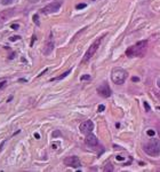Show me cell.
I'll use <instances>...</instances> for the list:
<instances>
[{
    "label": "cell",
    "instance_id": "obj_1",
    "mask_svg": "<svg viewBox=\"0 0 160 172\" xmlns=\"http://www.w3.org/2000/svg\"><path fill=\"white\" fill-rule=\"evenodd\" d=\"M146 49H148V40H141L127 48L126 55L128 58H142L145 55Z\"/></svg>",
    "mask_w": 160,
    "mask_h": 172
},
{
    "label": "cell",
    "instance_id": "obj_2",
    "mask_svg": "<svg viewBox=\"0 0 160 172\" xmlns=\"http://www.w3.org/2000/svg\"><path fill=\"white\" fill-rule=\"evenodd\" d=\"M143 150L149 156H159L160 155V140L158 139H150L143 146Z\"/></svg>",
    "mask_w": 160,
    "mask_h": 172
},
{
    "label": "cell",
    "instance_id": "obj_3",
    "mask_svg": "<svg viewBox=\"0 0 160 172\" xmlns=\"http://www.w3.org/2000/svg\"><path fill=\"white\" fill-rule=\"evenodd\" d=\"M128 78V72L122 68H113L111 71V79L114 84L117 85H121L126 82V79Z\"/></svg>",
    "mask_w": 160,
    "mask_h": 172
},
{
    "label": "cell",
    "instance_id": "obj_4",
    "mask_svg": "<svg viewBox=\"0 0 160 172\" xmlns=\"http://www.w3.org/2000/svg\"><path fill=\"white\" fill-rule=\"evenodd\" d=\"M104 37H105V36H101L100 38H97L96 40L89 46V48L87 49V52L85 53V55H84L82 60H81V63H82V64H84V63H86V62H88L91 58H93L94 55L96 54L97 49H99V47L101 46V42H102V40H103V38H104Z\"/></svg>",
    "mask_w": 160,
    "mask_h": 172
},
{
    "label": "cell",
    "instance_id": "obj_5",
    "mask_svg": "<svg viewBox=\"0 0 160 172\" xmlns=\"http://www.w3.org/2000/svg\"><path fill=\"white\" fill-rule=\"evenodd\" d=\"M62 4H63V1H62V0H57V1L50 2V4H48L47 6H45V7L42 8L41 12L44 13V14H53V13L58 12V9L61 8Z\"/></svg>",
    "mask_w": 160,
    "mask_h": 172
},
{
    "label": "cell",
    "instance_id": "obj_6",
    "mask_svg": "<svg viewBox=\"0 0 160 172\" xmlns=\"http://www.w3.org/2000/svg\"><path fill=\"white\" fill-rule=\"evenodd\" d=\"M79 128H80L81 133H84V134L87 135V134H89V133L93 132V130H94V123L90 120H87V121H85V122H82V123L80 124Z\"/></svg>",
    "mask_w": 160,
    "mask_h": 172
},
{
    "label": "cell",
    "instance_id": "obj_7",
    "mask_svg": "<svg viewBox=\"0 0 160 172\" xmlns=\"http://www.w3.org/2000/svg\"><path fill=\"white\" fill-rule=\"evenodd\" d=\"M64 164L66 166H70V168H80L81 166V163H80V160L78 158L77 156H69L66 158H64Z\"/></svg>",
    "mask_w": 160,
    "mask_h": 172
},
{
    "label": "cell",
    "instance_id": "obj_8",
    "mask_svg": "<svg viewBox=\"0 0 160 172\" xmlns=\"http://www.w3.org/2000/svg\"><path fill=\"white\" fill-rule=\"evenodd\" d=\"M14 13H15V9H5V11L0 12V26L4 25L14 15Z\"/></svg>",
    "mask_w": 160,
    "mask_h": 172
},
{
    "label": "cell",
    "instance_id": "obj_9",
    "mask_svg": "<svg viewBox=\"0 0 160 172\" xmlns=\"http://www.w3.org/2000/svg\"><path fill=\"white\" fill-rule=\"evenodd\" d=\"M97 93H99L102 98H109V97H111L112 92H111V88H110L109 84H107V83H103V84L97 88Z\"/></svg>",
    "mask_w": 160,
    "mask_h": 172
},
{
    "label": "cell",
    "instance_id": "obj_10",
    "mask_svg": "<svg viewBox=\"0 0 160 172\" xmlns=\"http://www.w3.org/2000/svg\"><path fill=\"white\" fill-rule=\"evenodd\" d=\"M54 46H55V42H54V38H53V34L50 32L49 37H48L47 41H46V45H45V48H44V54L45 55H49L54 49Z\"/></svg>",
    "mask_w": 160,
    "mask_h": 172
},
{
    "label": "cell",
    "instance_id": "obj_11",
    "mask_svg": "<svg viewBox=\"0 0 160 172\" xmlns=\"http://www.w3.org/2000/svg\"><path fill=\"white\" fill-rule=\"evenodd\" d=\"M85 142H86L88 146H90V147H95V146H97V145H99V140H97L96 135H94V134H91V133L86 135Z\"/></svg>",
    "mask_w": 160,
    "mask_h": 172
},
{
    "label": "cell",
    "instance_id": "obj_12",
    "mask_svg": "<svg viewBox=\"0 0 160 172\" xmlns=\"http://www.w3.org/2000/svg\"><path fill=\"white\" fill-rule=\"evenodd\" d=\"M71 71H72V69H69V70L68 71H65V72H63V74H62L61 76H57V77H55V78H53V79H51V82H53V80H61V79H63V78H65V77H66V76L69 75V74H70V72Z\"/></svg>",
    "mask_w": 160,
    "mask_h": 172
},
{
    "label": "cell",
    "instance_id": "obj_13",
    "mask_svg": "<svg viewBox=\"0 0 160 172\" xmlns=\"http://www.w3.org/2000/svg\"><path fill=\"white\" fill-rule=\"evenodd\" d=\"M103 170L105 171V172H112V171L114 170V168H113V165L111 164V163H107V164L105 165V166H104Z\"/></svg>",
    "mask_w": 160,
    "mask_h": 172
},
{
    "label": "cell",
    "instance_id": "obj_14",
    "mask_svg": "<svg viewBox=\"0 0 160 172\" xmlns=\"http://www.w3.org/2000/svg\"><path fill=\"white\" fill-rule=\"evenodd\" d=\"M86 29H87V28H82V29H81V30H80L79 32H78V34H76V35H74V37L72 38V40H71V41H73V40H74V39H76V38H78V37H79V36H80L81 34H82V32H84L85 30H86Z\"/></svg>",
    "mask_w": 160,
    "mask_h": 172
},
{
    "label": "cell",
    "instance_id": "obj_15",
    "mask_svg": "<svg viewBox=\"0 0 160 172\" xmlns=\"http://www.w3.org/2000/svg\"><path fill=\"white\" fill-rule=\"evenodd\" d=\"M33 22L35 23V25H40V22H39V16L37 15V14H34L33 15Z\"/></svg>",
    "mask_w": 160,
    "mask_h": 172
},
{
    "label": "cell",
    "instance_id": "obj_16",
    "mask_svg": "<svg viewBox=\"0 0 160 172\" xmlns=\"http://www.w3.org/2000/svg\"><path fill=\"white\" fill-rule=\"evenodd\" d=\"M19 39H21L19 36H13V37L9 38V40H11V41H16V40H19Z\"/></svg>",
    "mask_w": 160,
    "mask_h": 172
},
{
    "label": "cell",
    "instance_id": "obj_17",
    "mask_svg": "<svg viewBox=\"0 0 160 172\" xmlns=\"http://www.w3.org/2000/svg\"><path fill=\"white\" fill-rule=\"evenodd\" d=\"M143 104H144V108H145V111H150V110H151V107H150V106H149V103H148V102H143Z\"/></svg>",
    "mask_w": 160,
    "mask_h": 172
},
{
    "label": "cell",
    "instance_id": "obj_18",
    "mask_svg": "<svg viewBox=\"0 0 160 172\" xmlns=\"http://www.w3.org/2000/svg\"><path fill=\"white\" fill-rule=\"evenodd\" d=\"M12 2H13V0H1V4H2V5H6V6H7V5H11Z\"/></svg>",
    "mask_w": 160,
    "mask_h": 172
},
{
    "label": "cell",
    "instance_id": "obj_19",
    "mask_svg": "<svg viewBox=\"0 0 160 172\" xmlns=\"http://www.w3.org/2000/svg\"><path fill=\"white\" fill-rule=\"evenodd\" d=\"M104 110H105V106H104V104H100V106H99V109H97V111H99V112H102V111H104Z\"/></svg>",
    "mask_w": 160,
    "mask_h": 172
},
{
    "label": "cell",
    "instance_id": "obj_20",
    "mask_svg": "<svg viewBox=\"0 0 160 172\" xmlns=\"http://www.w3.org/2000/svg\"><path fill=\"white\" fill-rule=\"evenodd\" d=\"M86 4H78L77 6H76V9H82V8H85L86 7Z\"/></svg>",
    "mask_w": 160,
    "mask_h": 172
},
{
    "label": "cell",
    "instance_id": "obj_21",
    "mask_svg": "<svg viewBox=\"0 0 160 172\" xmlns=\"http://www.w3.org/2000/svg\"><path fill=\"white\" fill-rule=\"evenodd\" d=\"M88 79H90V76H88V75H84L80 77V80H88Z\"/></svg>",
    "mask_w": 160,
    "mask_h": 172
},
{
    "label": "cell",
    "instance_id": "obj_22",
    "mask_svg": "<svg viewBox=\"0 0 160 172\" xmlns=\"http://www.w3.org/2000/svg\"><path fill=\"white\" fill-rule=\"evenodd\" d=\"M60 135H61V132H60V131H54V132H53V138L60 137Z\"/></svg>",
    "mask_w": 160,
    "mask_h": 172
},
{
    "label": "cell",
    "instance_id": "obj_23",
    "mask_svg": "<svg viewBox=\"0 0 160 172\" xmlns=\"http://www.w3.org/2000/svg\"><path fill=\"white\" fill-rule=\"evenodd\" d=\"M11 28L13 29V30H17V29L19 28V25H18V24H12Z\"/></svg>",
    "mask_w": 160,
    "mask_h": 172
},
{
    "label": "cell",
    "instance_id": "obj_24",
    "mask_svg": "<svg viewBox=\"0 0 160 172\" xmlns=\"http://www.w3.org/2000/svg\"><path fill=\"white\" fill-rule=\"evenodd\" d=\"M148 135H150V137H153V135H154V131H153V130H149L148 131Z\"/></svg>",
    "mask_w": 160,
    "mask_h": 172
},
{
    "label": "cell",
    "instance_id": "obj_25",
    "mask_svg": "<svg viewBox=\"0 0 160 172\" xmlns=\"http://www.w3.org/2000/svg\"><path fill=\"white\" fill-rule=\"evenodd\" d=\"M6 85V80H4V82H0V90H1L2 87Z\"/></svg>",
    "mask_w": 160,
    "mask_h": 172
},
{
    "label": "cell",
    "instance_id": "obj_26",
    "mask_svg": "<svg viewBox=\"0 0 160 172\" xmlns=\"http://www.w3.org/2000/svg\"><path fill=\"white\" fill-rule=\"evenodd\" d=\"M34 40H35V36H33V37H32V40H31V42H30V46L32 47V46H33V42H34Z\"/></svg>",
    "mask_w": 160,
    "mask_h": 172
},
{
    "label": "cell",
    "instance_id": "obj_27",
    "mask_svg": "<svg viewBox=\"0 0 160 172\" xmlns=\"http://www.w3.org/2000/svg\"><path fill=\"white\" fill-rule=\"evenodd\" d=\"M116 158H117V161H123L125 160V157H122V156H117Z\"/></svg>",
    "mask_w": 160,
    "mask_h": 172
},
{
    "label": "cell",
    "instance_id": "obj_28",
    "mask_svg": "<svg viewBox=\"0 0 160 172\" xmlns=\"http://www.w3.org/2000/svg\"><path fill=\"white\" fill-rule=\"evenodd\" d=\"M157 132H158V135L160 138V124H158V127H157Z\"/></svg>",
    "mask_w": 160,
    "mask_h": 172
},
{
    "label": "cell",
    "instance_id": "obj_29",
    "mask_svg": "<svg viewBox=\"0 0 160 172\" xmlns=\"http://www.w3.org/2000/svg\"><path fill=\"white\" fill-rule=\"evenodd\" d=\"M4 145H5V141H2L1 144H0V151H1V149H2V147H4Z\"/></svg>",
    "mask_w": 160,
    "mask_h": 172
},
{
    "label": "cell",
    "instance_id": "obj_30",
    "mask_svg": "<svg viewBox=\"0 0 160 172\" xmlns=\"http://www.w3.org/2000/svg\"><path fill=\"white\" fill-rule=\"evenodd\" d=\"M132 80H133V82H138L140 79L137 78V77H133V78H132Z\"/></svg>",
    "mask_w": 160,
    "mask_h": 172
},
{
    "label": "cell",
    "instance_id": "obj_31",
    "mask_svg": "<svg viewBox=\"0 0 160 172\" xmlns=\"http://www.w3.org/2000/svg\"><path fill=\"white\" fill-rule=\"evenodd\" d=\"M34 137H35V139H40V135H39L38 133H34Z\"/></svg>",
    "mask_w": 160,
    "mask_h": 172
},
{
    "label": "cell",
    "instance_id": "obj_32",
    "mask_svg": "<svg viewBox=\"0 0 160 172\" xmlns=\"http://www.w3.org/2000/svg\"><path fill=\"white\" fill-rule=\"evenodd\" d=\"M12 99H13V95H11V97H9V98L7 99V102H11V101H12Z\"/></svg>",
    "mask_w": 160,
    "mask_h": 172
},
{
    "label": "cell",
    "instance_id": "obj_33",
    "mask_svg": "<svg viewBox=\"0 0 160 172\" xmlns=\"http://www.w3.org/2000/svg\"><path fill=\"white\" fill-rule=\"evenodd\" d=\"M157 85H158V87L160 88V79H158V80H157Z\"/></svg>",
    "mask_w": 160,
    "mask_h": 172
},
{
    "label": "cell",
    "instance_id": "obj_34",
    "mask_svg": "<svg viewBox=\"0 0 160 172\" xmlns=\"http://www.w3.org/2000/svg\"><path fill=\"white\" fill-rule=\"evenodd\" d=\"M29 1H30V2H33V4H34V2H38L39 0H29Z\"/></svg>",
    "mask_w": 160,
    "mask_h": 172
},
{
    "label": "cell",
    "instance_id": "obj_35",
    "mask_svg": "<svg viewBox=\"0 0 160 172\" xmlns=\"http://www.w3.org/2000/svg\"><path fill=\"white\" fill-rule=\"evenodd\" d=\"M93 1H96V0H93Z\"/></svg>",
    "mask_w": 160,
    "mask_h": 172
}]
</instances>
